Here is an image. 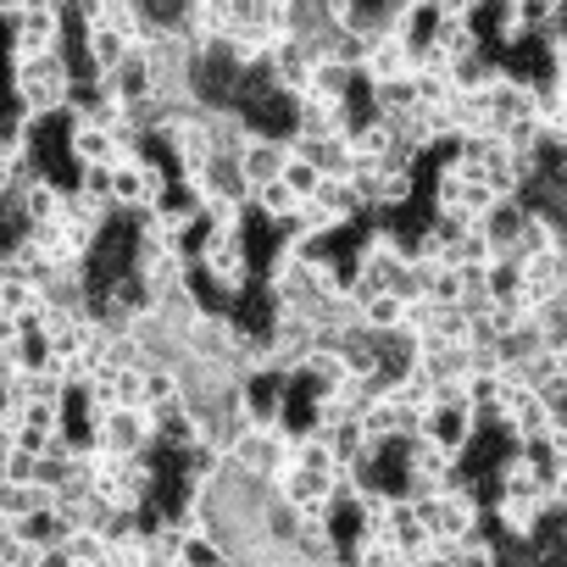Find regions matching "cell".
Segmentation results:
<instances>
[{
    "label": "cell",
    "instance_id": "6da1fadb",
    "mask_svg": "<svg viewBox=\"0 0 567 567\" xmlns=\"http://www.w3.org/2000/svg\"><path fill=\"white\" fill-rule=\"evenodd\" d=\"M250 272H256V261H250L245 228H206V234H200V250H195V261H189V278H195V284L217 290L223 301H239V296L250 290Z\"/></svg>",
    "mask_w": 567,
    "mask_h": 567
},
{
    "label": "cell",
    "instance_id": "7a4b0ae2",
    "mask_svg": "<svg viewBox=\"0 0 567 567\" xmlns=\"http://www.w3.org/2000/svg\"><path fill=\"white\" fill-rule=\"evenodd\" d=\"M68 7H51V0H29L23 18L7 29V62L23 68V62H45V56H62L68 51Z\"/></svg>",
    "mask_w": 567,
    "mask_h": 567
},
{
    "label": "cell",
    "instance_id": "3957f363",
    "mask_svg": "<svg viewBox=\"0 0 567 567\" xmlns=\"http://www.w3.org/2000/svg\"><path fill=\"white\" fill-rule=\"evenodd\" d=\"M290 156H296V140H290V134H261V128H250V140H245L239 156H234V178H239L245 195H250V189H261V184H278L284 167H290Z\"/></svg>",
    "mask_w": 567,
    "mask_h": 567
},
{
    "label": "cell",
    "instance_id": "277c9868",
    "mask_svg": "<svg viewBox=\"0 0 567 567\" xmlns=\"http://www.w3.org/2000/svg\"><path fill=\"white\" fill-rule=\"evenodd\" d=\"M434 534L440 539H478L484 534V495L467 473H456V484L440 495V517H434Z\"/></svg>",
    "mask_w": 567,
    "mask_h": 567
},
{
    "label": "cell",
    "instance_id": "5b68a950",
    "mask_svg": "<svg viewBox=\"0 0 567 567\" xmlns=\"http://www.w3.org/2000/svg\"><path fill=\"white\" fill-rule=\"evenodd\" d=\"M90 445H95V451H106L112 462L151 456V451H156V440H151V412H123V406H117L106 423H95Z\"/></svg>",
    "mask_w": 567,
    "mask_h": 567
},
{
    "label": "cell",
    "instance_id": "8992f818",
    "mask_svg": "<svg viewBox=\"0 0 567 567\" xmlns=\"http://www.w3.org/2000/svg\"><path fill=\"white\" fill-rule=\"evenodd\" d=\"M128 151H134V145H123V140H117V134H106V128L68 123V156H73V167H79V173H90V167H117Z\"/></svg>",
    "mask_w": 567,
    "mask_h": 567
},
{
    "label": "cell",
    "instance_id": "52a82bcc",
    "mask_svg": "<svg viewBox=\"0 0 567 567\" xmlns=\"http://www.w3.org/2000/svg\"><path fill=\"white\" fill-rule=\"evenodd\" d=\"M523 223H528V200H495V206H489V217L478 223V234L489 239V250H495V256H512V250H517Z\"/></svg>",
    "mask_w": 567,
    "mask_h": 567
},
{
    "label": "cell",
    "instance_id": "ba28073f",
    "mask_svg": "<svg viewBox=\"0 0 567 567\" xmlns=\"http://www.w3.org/2000/svg\"><path fill=\"white\" fill-rule=\"evenodd\" d=\"M495 495H545L539 484V462L528 451H506L495 462Z\"/></svg>",
    "mask_w": 567,
    "mask_h": 567
},
{
    "label": "cell",
    "instance_id": "9c48e42d",
    "mask_svg": "<svg viewBox=\"0 0 567 567\" xmlns=\"http://www.w3.org/2000/svg\"><path fill=\"white\" fill-rule=\"evenodd\" d=\"M250 212H256L261 223H272V228H290V223L307 212V200H296L290 189H284V178H278V184H261V189H250Z\"/></svg>",
    "mask_w": 567,
    "mask_h": 567
},
{
    "label": "cell",
    "instance_id": "30bf717a",
    "mask_svg": "<svg viewBox=\"0 0 567 567\" xmlns=\"http://www.w3.org/2000/svg\"><path fill=\"white\" fill-rule=\"evenodd\" d=\"M12 534H18L29 550L51 556V550H62V545H68V534H73V528H68L56 512H29V517H18V528H12Z\"/></svg>",
    "mask_w": 567,
    "mask_h": 567
},
{
    "label": "cell",
    "instance_id": "8fae6325",
    "mask_svg": "<svg viewBox=\"0 0 567 567\" xmlns=\"http://www.w3.org/2000/svg\"><path fill=\"white\" fill-rule=\"evenodd\" d=\"M429 340H440V346H451V351H473V346H478V323H473L467 307H440Z\"/></svg>",
    "mask_w": 567,
    "mask_h": 567
},
{
    "label": "cell",
    "instance_id": "7c38bea8",
    "mask_svg": "<svg viewBox=\"0 0 567 567\" xmlns=\"http://www.w3.org/2000/svg\"><path fill=\"white\" fill-rule=\"evenodd\" d=\"M401 318H406V301H401L395 290H384V296H373V301L362 307V329H368V340H395Z\"/></svg>",
    "mask_w": 567,
    "mask_h": 567
},
{
    "label": "cell",
    "instance_id": "4fadbf2b",
    "mask_svg": "<svg viewBox=\"0 0 567 567\" xmlns=\"http://www.w3.org/2000/svg\"><path fill=\"white\" fill-rule=\"evenodd\" d=\"M173 401H184V379H178V368H167V362H151V368H145V412H156V406H173Z\"/></svg>",
    "mask_w": 567,
    "mask_h": 567
},
{
    "label": "cell",
    "instance_id": "5bb4252c",
    "mask_svg": "<svg viewBox=\"0 0 567 567\" xmlns=\"http://www.w3.org/2000/svg\"><path fill=\"white\" fill-rule=\"evenodd\" d=\"M106 550H112V545H106V534H101V528H73V534H68V545H62V556H68L73 567H101V561H106Z\"/></svg>",
    "mask_w": 567,
    "mask_h": 567
},
{
    "label": "cell",
    "instance_id": "9a60e30c",
    "mask_svg": "<svg viewBox=\"0 0 567 567\" xmlns=\"http://www.w3.org/2000/svg\"><path fill=\"white\" fill-rule=\"evenodd\" d=\"M451 261H456L462 272H484V267L495 261V250H489V239H484L478 228H467V234L456 239V250H451Z\"/></svg>",
    "mask_w": 567,
    "mask_h": 567
},
{
    "label": "cell",
    "instance_id": "2e32d148",
    "mask_svg": "<svg viewBox=\"0 0 567 567\" xmlns=\"http://www.w3.org/2000/svg\"><path fill=\"white\" fill-rule=\"evenodd\" d=\"M284 189H290L296 200H312L323 189V173L307 162V156H290V167H284Z\"/></svg>",
    "mask_w": 567,
    "mask_h": 567
},
{
    "label": "cell",
    "instance_id": "e0dca14e",
    "mask_svg": "<svg viewBox=\"0 0 567 567\" xmlns=\"http://www.w3.org/2000/svg\"><path fill=\"white\" fill-rule=\"evenodd\" d=\"M451 567H501V545L495 539H462L456 545V556H451Z\"/></svg>",
    "mask_w": 567,
    "mask_h": 567
},
{
    "label": "cell",
    "instance_id": "ac0fdd59",
    "mask_svg": "<svg viewBox=\"0 0 567 567\" xmlns=\"http://www.w3.org/2000/svg\"><path fill=\"white\" fill-rule=\"evenodd\" d=\"M539 401H545L550 434H567V379H550V384L539 390Z\"/></svg>",
    "mask_w": 567,
    "mask_h": 567
},
{
    "label": "cell",
    "instance_id": "d6986e66",
    "mask_svg": "<svg viewBox=\"0 0 567 567\" xmlns=\"http://www.w3.org/2000/svg\"><path fill=\"white\" fill-rule=\"evenodd\" d=\"M34 567H73V561H68V556H62V550H51V556H40V561H34Z\"/></svg>",
    "mask_w": 567,
    "mask_h": 567
}]
</instances>
